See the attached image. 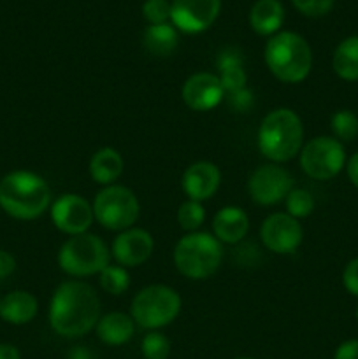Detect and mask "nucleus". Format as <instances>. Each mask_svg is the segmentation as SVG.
Returning <instances> with one entry per match:
<instances>
[{"label":"nucleus","mask_w":358,"mask_h":359,"mask_svg":"<svg viewBox=\"0 0 358 359\" xmlns=\"http://www.w3.org/2000/svg\"><path fill=\"white\" fill-rule=\"evenodd\" d=\"M142 16L150 25H161L171 20V2L168 0H146L142 6Z\"/></svg>","instance_id":"nucleus-30"},{"label":"nucleus","mask_w":358,"mask_h":359,"mask_svg":"<svg viewBox=\"0 0 358 359\" xmlns=\"http://www.w3.org/2000/svg\"><path fill=\"white\" fill-rule=\"evenodd\" d=\"M330 128L339 142H351L358 137V116L347 109L337 111L330 119Z\"/></svg>","instance_id":"nucleus-26"},{"label":"nucleus","mask_w":358,"mask_h":359,"mask_svg":"<svg viewBox=\"0 0 358 359\" xmlns=\"http://www.w3.org/2000/svg\"><path fill=\"white\" fill-rule=\"evenodd\" d=\"M123 168H125V161H123V156L114 147H102V149H98L90 158V165H88L90 177L97 184L104 186V188L118 181L119 175L123 174Z\"/></svg>","instance_id":"nucleus-20"},{"label":"nucleus","mask_w":358,"mask_h":359,"mask_svg":"<svg viewBox=\"0 0 358 359\" xmlns=\"http://www.w3.org/2000/svg\"><path fill=\"white\" fill-rule=\"evenodd\" d=\"M95 330H97L98 339L107 346H123L135 333V321L130 314L109 312L98 319Z\"/></svg>","instance_id":"nucleus-21"},{"label":"nucleus","mask_w":358,"mask_h":359,"mask_svg":"<svg viewBox=\"0 0 358 359\" xmlns=\"http://www.w3.org/2000/svg\"><path fill=\"white\" fill-rule=\"evenodd\" d=\"M354 316H357V319H358V307H357V312H354Z\"/></svg>","instance_id":"nucleus-39"},{"label":"nucleus","mask_w":358,"mask_h":359,"mask_svg":"<svg viewBox=\"0 0 358 359\" xmlns=\"http://www.w3.org/2000/svg\"><path fill=\"white\" fill-rule=\"evenodd\" d=\"M39 302L32 293L16 290L0 300V318L9 325H27L37 316Z\"/></svg>","instance_id":"nucleus-19"},{"label":"nucleus","mask_w":358,"mask_h":359,"mask_svg":"<svg viewBox=\"0 0 358 359\" xmlns=\"http://www.w3.org/2000/svg\"><path fill=\"white\" fill-rule=\"evenodd\" d=\"M49 210H51L53 224L62 233L70 235V237L86 233L95 221L93 205H90L86 198L76 193L58 196L51 203Z\"/></svg>","instance_id":"nucleus-11"},{"label":"nucleus","mask_w":358,"mask_h":359,"mask_svg":"<svg viewBox=\"0 0 358 359\" xmlns=\"http://www.w3.org/2000/svg\"><path fill=\"white\" fill-rule=\"evenodd\" d=\"M111 252L98 235L81 233L67 238L58 251V265L67 276L90 277L109 265Z\"/></svg>","instance_id":"nucleus-7"},{"label":"nucleus","mask_w":358,"mask_h":359,"mask_svg":"<svg viewBox=\"0 0 358 359\" xmlns=\"http://www.w3.org/2000/svg\"><path fill=\"white\" fill-rule=\"evenodd\" d=\"M100 319V300L90 284L65 280L56 287L49 302V325L65 339H77L97 326Z\"/></svg>","instance_id":"nucleus-1"},{"label":"nucleus","mask_w":358,"mask_h":359,"mask_svg":"<svg viewBox=\"0 0 358 359\" xmlns=\"http://www.w3.org/2000/svg\"><path fill=\"white\" fill-rule=\"evenodd\" d=\"M346 170H347V177H350L351 184H353L354 188H358V151L350 158V160H347Z\"/></svg>","instance_id":"nucleus-35"},{"label":"nucleus","mask_w":358,"mask_h":359,"mask_svg":"<svg viewBox=\"0 0 358 359\" xmlns=\"http://www.w3.org/2000/svg\"><path fill=\"white\" fill-rule=\"evenodd\" d=\"M221 0H172L171 21L179 32L200 34L216 21Z\"/></svg>","instance_id":"nucleus-13"},{"label":"nucleus","mask_w":358,"mask_h":359,"mask_svg":"<svg viewBox=\"0 0 358 359\" xmlns=\"http://www.w3.org/2000/svg\"><path fill=\"white\" fill-rule=\"evenodd\" d=\"M300 168L314 181L333 179L346 167V151L336 137H314L300 149Z\"/></svg>","instance_id":"nucleus-9"},{"label":"nucleus","mask_w":358,"mask_h":359,"mask_svg":"<svg viewBox=\"0 0 358 359\" xmlns=\"http://www.w3.org/2000/svg\"><path fill=\"white\" fill-rule=\"evenodd\" d=\"M181 97L188 109L206 112L221 104V100L225 98V91L218 74L197 72L185 81Z\"/></svg>","instance_id":"nucleus-15"},{"label":"nucleus","mask_w":358,"mask_h":359,"mask_svg":"<svg viewBox=\"0 0 358 359\" xmlns=\"http://www.w3.org/2000/svg\"><path fill=\"white\" fill-rule=\"evenodd\" d=\"M144 48L147 53L154 56H168L175 51L179 44L178 28L174 25L161 23L150 25L144 30Z\"/></svg>","instance_id":"nucleus-23"},{"label":"nucleus","mask_w":358,"mask_h":359,"mask_svg":"<svg viewBox=\"0 0 358 359\" xmlns=\"http://www.w3.org/2000/svg\"><path fill=\"white\" fill-rule=\"evenodd\" d=\"M181 184L188 200L202 203L216 195L221 184V172L213 161H197L186 168Z\"/></svg>","instance_id":"nucleus-16"},{"label":"nucleus","mask_w":358,"mask_h":359,"mask_svg":"<svg viewBox=\"0 0 358 359\" xmlns=\"http://www.w3.org/2000/svg\"><path fill=\"white\" fill-rule=\"evenodd\" d=\"M293 188V175L277 163L260 165L248 181V191L253 202L265 207L283 202Z\"/></svg>","instance_id":"nucleus-10"},{"label":"nucleus","mask_w":358,"mask_h":359,"mask_svg":"<svg viewBox=\"0 0 358 359\" xmlns=\"http://www.w3.org/2000/svg\"><path fill=\"white\" fill-rule=\"evenodd\" d=\"M249 231V217L241 207L227 205L213 219V235L221 244H239Z\"/></svg>","instance_id":"nucleus-18"},{"label":"nucleus","mask_w":358,"mask_h":359,"mask_svg":"<svg viewBox=\"0 0 358 359\" xmlns=\"http://www.w3.org/2000/svg\"><path fill=\"white\" fill-rule=\"evenodd\" d=\"M223 259V245L207 231H192L174 248V265L186 279L202 280L216 273Z\"/></svg>","instance_id":"nucleus-5"},{"label":"nucleus","mask_w":358,"mask_h":359,"mask_svg":"<svg viewBox=\"0 0 358 359\" xmlns=\"http://www.w3.org/2000/svg\"><path fill=\"white\" fill-rule=\"evenodd\" d=\"M204 219H206V210H204L202 203L195 202V200H186L178 209V224L188 233L199 230Z\"/></svg>","instance_id":"nucleus-28"},{"label":"nucleus","mask_w":358,"mask_h":359,"mask_svg":"<svg viewBox=\"0 0 358 359\" xmlns=\"http://www.w3.org/2000/svg\"><path fill=\"white\" fill-rule=\"evenodd\" d=\"M343 284L346 291L353 297H358V258L351 259L343 272Z\"/></svg>","instance_id":"nucleus-32"},{"label":"nucleus","mask_w":358,"mask_h":359,"mask_svg":"<svg viewBox=\"0 0 358 359\" xmlns=\"http://www.w3.org/2000/svg\"><path fill=\"white\" fill-rule=\"evenodd\" d=\"M16 270V259L11 252L0 249V279H6Z\"/></svg>","instance_id":"nucleus-34"},{"label":"nucleus","mask_w":358,"mask_h":359,"mask_svg":"<svg viewBox=\"0 0 358 359\" xmlns=\"http://www.w3.org/2000/svg\"><path fill=\"white\" fill-rule=\"evenodd\" d=\"M333 72L347 83L358 81V35L347 37L333 51Z\"/></svg>","instance_id":"nucleus-24"},{"label":"nucleus","mask_w":358,"mask_h":359,"mask_svg":"<svg viewBox=\"0 0 358 359\" xmlns=\"http://www.w3.org/2000/svg\"><path fill=\"white\" fill-rule=\"evenodd\" d=\"M93 214L98 224L111 231H123L137 223L140 203L135 193L121 184H111L97 193Z\"/></svg>","instance_id":"nucleus-8"},{"label":"nucleus","mask_w":358,"mask_h":359,"mask_svg":"<svg viewBox=\"0 0 358 359\" xmlns=\"http://www.w3.org/2000/svg\"><path fill=\"white\" fill-rule=\"evenodd\" d=\"M154 249V241L151 233L144 228H128L116 235L111 245L112 258L123 269H133L151 258Z\"/></svg>","instance_id":"nucleus-14"},{"label":"nucleus","mask_w":358,"mask_h":359,"mask_svg":"<svg viewBox=\"0 0 358 359\" xmlns=\"http://www.w3.org/2000/svg\"><path fill=\"white\" fill-rule=\"evenodd\" d=\"M183 300L179 293L165 284L146 286L133 297L130 316L144 330H160L168 326L181 312Z\"/></svg>","instance_id":"nucleus-6"},{"label":"nucleus","mask_w":358,"mask_h":359,"mask_svg":"<svg viewBox=\"0 0 358 359\" xmlns=\"http://www.w3.org/2000/svg\"><path fill=\"white\" fill-rule=\"evenodd\" d=\"M284 21V7L279 0H256L249 11V25L258 35H276Z\"/></svg>","instance_id":"nucleus-22"},{"label":"nucleus","mask_w":358,"mask_h":359,"mask_svg":"<svg viewBox=\"0 0 358 359\" xmlns=\"http://www.w3.org/2000/svg\"><path fill=\"white\" fill-rule=\"evenodd\" d=\"M284 202H286V214H290L295 219H304V217L311 216L316 205L311 193L304 188L291 189Z\"/></svg>","instance_id":"nucleus-27"},{"label":"nucleus","mask_w":358,"mask_h":359,"mask_svg":"<svg viewBox=\"0 0 358 359\" xmlns=\"http://www.w3.org/2000/svg\"><path fill=\"white\" fill-rule=\"evenodd\" d=\"M235 359H253V358H246V356H241V358H235Z\"/></svg>","instance_id":"nucleus-38"},{"label":"nucleus","mask_w":358,"mask_h":359,"mask_svg":"<svg viewBox=\"0 0 358 359\" xmlns=\"http://www.w3.org/2000/svg\"><path fill=\"white\" fill-rule=\"evenodd\" d=\"M295 9L309 18L325 16L333 6V0H291Z\"/></svg>","instance_id":"nucleus-31"},{"label":"nucleus","mask_w":358,"mask_h":359,"mask_svg":"<svg viewBox=\"0 0 358 359\" xmlns=\"http://www.w3.org/2000/svg\"><path fill=\"white\" fill-rule=\"evenodd\" d=\"M333 359H358V340H346L336 349Z\"/></svg>","instance_id":"nucleus-33"},{"label":"nucleus","mask_w":358,"mask_h":359,"mask_svg":"<svg viewBox=\"0 0 358 359\" xmlns=\"http://www.w3.org/2000/svg\"><path fill=\"white\" fill-rule=\"evenodd\" d=\"M140 351L146 359H167L171 354V342L167 337L160 332H150L142 339Z\"/></svg>","instance_id":"nucleus-29"},{"label":"nucleus","mask_w":358,"mask_h":359,"mask_svg":"<svg viewBox=\"0 0 358 359\" xmlns=\"http://www.w3.org/2000/svg\"><path fill=\"white\" fill-rule=\"evenodd\" d=\"M263 58L270 74L286 84L302 83L312 67L311 46L295 32H277L272 35L265 44Z\"/></svg>","instance_id":"nucleus-4"},{"label":"nucleus","mask_w":358,"mask_h":359,"mask_svg":"<svg viewBox=\"0 0 358 359\" xmlns=\"http://www.w3.org/2000/svg\"><path fill=\"white\" fill-rule=\"evenodd\" d=\"M69 359H93V354L86 347H74L69 353Z\"/></svg>","instance_id":"nucleus-37"},{"label":"nucleus","mask_w":358,"mask_h":359,"mask_svg":"<svg viewBox=\"0 0 358 359\" xmlns=\"http://www.w3.org/2000/svg\"><path fill=\"white\" fill-rule=\"evenodd\" d=\"M304 146V125L291 109L270 111L258 128V149L272 163H286L300 153Z\"/></svg>","instance_id":"nucleus-3"},{"label":"nucleus","mask_w":358,"mask_h":359,"mask_svg":"<svg viewBox=\"0 0 358 359\" xmlns=\"http://www.w3.org/2000/svg\"><path fill=\"white\" fill-rule=\"evenodd\" d=\"M0 359H21V354L11 344H0Z\"/></svg>","instance_id":"nucleus-36"},{"label":"nucleus","mask_w":358,"mask_h":359,"mask_svg":"<svg viewBox=\"0 0 358 359\" xmlns=\"http://www.w3.org/2000/svg\"><path fill=\"white\" fill-rule=\"evenodd\" d=\"M98 276H100V279H98L100 287L112 297H119L130 287L128 272L119 265H107Z\"/></svg>","instance_id":"nucleus-25"},{"label":"nucleus","mask_w":358,"mask_h":359,"mask_svg":"<svg viewBox=\"0 0 358 359\" xmlns=\"http://www.w3.org/2000/svg\"><path fill=\"white\" fill-rule=\"evenodd\" d=\"M51 189L39 174L13 170L0 179V209L20 221L37 219L51 207Z\"/></svg>","instance_id":"nucleus-2"},{"label":"nucleus","mask_w":358,"mask_h":359,"mask_svg":"<svg viewBox=\"0 0 358 359\" xmlns=\"http://www.w3.org/2000/svg\"><path fill=\"white\" fill-rule=\"evenodd\" d=\"M260 238L270 252L291 255L304 241V228L286 212H274L262 223Z\"/></svg>","instance_id":"nucleus-12"},{"label":"nucleus","mask_w":358,"mask_h":359,"mask_svg":"<svg viewBox=\"0 0 358 359\" xmlns=\"http://www.w3.org/2000/svg\"><path fill=\"white\" fill-rule=\"evenodd\" d=\"M216 69L220 72L218 77H220L221 86H223L225 98L234 97V95L248 90V86H246L248 76H246L242 56L237 49L225 48L223 51H220L216 58Z\"/></svg>","instance_id":"nucleus-17"}]
</instances>
